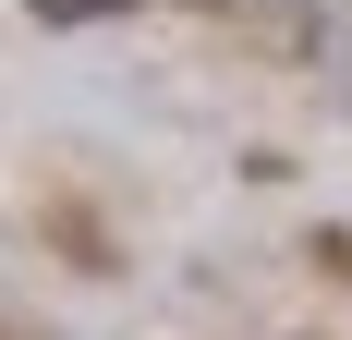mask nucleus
<instances>
[{
    "instance_id": "obj_2",
    "label": "nucleus",
    "mask_w": 352,
    "mask_h": 340,
    "mask_svg": "<svg viewBox=\"0 0 352 340\" xmlns=\"http://www.w3.org/2000/svg\"><path fill=\"white\" fill-rule=\"evenodd\" d=\"M36 25H109V12H134V0H25Z\"/></svg>"
},
{
    "instance_id": "obj_1",
    "label": "nucleus",
    "mask_w": 352,
    "mask_h": 340,
    "mask_svg": "<svg viewBox=\"0 0 352 340\" xmlns=\"http://www.w3.org/2000/svg\"><path fill=\"white\" fill-rule=\"evenodd\" d=\"M219 25H231V49L267 73H316L328 61V0H207Z\"/></svg>"
}]
</instances>
